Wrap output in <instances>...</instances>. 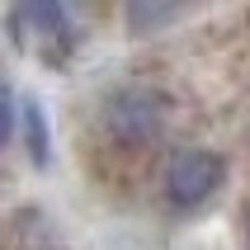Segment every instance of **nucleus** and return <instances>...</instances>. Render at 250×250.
Segmentation results:
<instances>
[{"label": "nucleus", "instance_id": "nucleus-1", "mask_svg": "<svg viewBox=\"0 0 250 250\" xmlns=\"http://www.w3.org/2000/svg\"><path fill=\"white\" fill-rule=\"evenodd\" d=\"M227 180V161L208 146H189L180 151L175 161L166 166V194L175 208H198V203H208Z\"/></svg>", "mask_w": 250, "mask_h": 250}, {"label": "nucleus", "instance_id": "nucleus-2", "mask_svg": "<svg viewBox=\"0 0 250 250\" xmlns=\"http://www.w3.org/2000/svg\"><path fill=\"white\" fill-rule=\"evenodd\" d=\"M166 113H161V99L146 95V90H123V95L109 99V132L123 142H146L161 132Z\"/></svg>", "mask_w": 250, "mask_h": 250}, {"label": "nucleus", "instance_id": "nucleus-3", "mask_svg": "<svg viewBox=\"0 0 250 250\" xmlns=\"http://www.w3.org/2000/svg\"><path fill=\"white\" fill-rule=\"evenodd\" d=\"M184 0H127V28L132 33H161L180 19Z\"/></svg>", "mask_w": 250, "mask_h": 250}, {"label": "nucleus", "instance_id": "nucleus-4", "mask_svg": "<svg viewBox=\"0 0 250 250\" xmlns=\"http://www.w3.org/2000/svg\"><path fill=\"white\" fill-rule=\"evenodd\" d=\"M19 14L28 19V28L47 42H66V5L62 0H19Z\"/></svg>", "mask_w": 250, "mask_h": 250}, {"label": "nucleus", "instance_id": "nucleus-5", "mask_svg": "<svg viewBox=\"0 0 250 250\" xmlns=\"http://www.w3.org/2000/svg\"><path fill=\"white\" fill-rule=\"evenodd\" d=\"M28 142H33V161H38V166H42V161H47V127H42V109H38V104H28Z\"/></svg>", "mask_w": 250, "mask_h": 250}, {"label": "nucleus", "instance_id": "nucleus-6", "mask_svg": "<svg viewBox=\"0 0 250 250\" xmlns=\"http://www.w3.org/2000/svg\"><path fill=\"white\" fill-rule=\"evenodd\" d=\"M14 123H19V109H14V95L0 85V151L10 146V137H14Z\"/></svg>", "mask_w": 250, "mask_h": 250}]
</instances>
